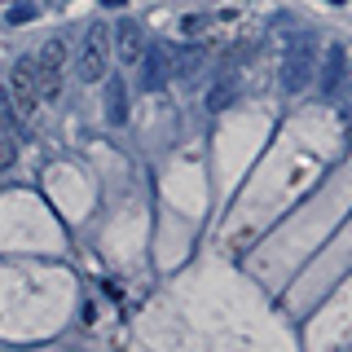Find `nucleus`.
Returning <instances> with one entry per match:
<instances>
[{
    "instance_id": "nucleus-5",
    "label": "nucleus",
    "mask_w": 352,
    "mask_h": 352,
    "mask_svg": "<svg viewBox=\"0 0 352 352\" xmlns=\"http://www.w3.org/2000/svg\"><path fill=\"white\" fill-rule=\"evenodd\" d=\"M137 66H141V88H146V93H159V88L172 80V49L168 44H150L146 40Z\"/></svg>"
},
{
    "instance_id": "nucleus-4",
    "label": "nucleus",
    "mask_w": 352,
    "mask_h": 352,
    "mask_svg": "<svg viewBox=\"0 0 352 352\" xmlns=\"http://www.w3.org/2000/svg\"><path fill=\"white\" fill-rule=\"evenodd\" d=\"M9 97H14V110L22 119V128L36 119L40 106V80H36V58H18L14 62V80H9Z\"/></svg>"
},
{
    "instance_id": "nucleus-7",
    "label": "nucleus",
    "mask_w": 352,
    "mask_h": 352,
    "mask_svg": "<svg viewBox=\"0 0 352 352\" xmlns=\"http://www.w3.org/2000/svg\"><path fill=\"white\" fill-rule=\"evenodd\" d=\"M238 62H225V71L212 80V88H207V110H229L238 102Z\"/></svg>"
},
{
    "instance_id": "nucleus-1",
    "label": "nucleus",
    "mask_w": 352,
    "mask_h": 352,
    "mask_svg": "<svg viewBox=\"0 0 352 352\" xmlns=\"http://www.w3.org/2000/svg\"><path fill=\"white\" fill-rule=\"evenodd\" d=\"M317 75V44L313 36H295L291 49L282 53V71H278V84L282 93H304Z\"/></svg>"
},
{
    "instance_id": "nucleus-13",
    "label": "nucleus",
    "mask_w": 352,
    "mask_h": 352,
    "mask_svg": "<svg viewBox=\"0 0 352 352\" xmlns=\"http://www.w3.org/2000/svg\"><path fill=\"white\" fill-rule=\"evenodd\" d=\"M348 84H352V66H348ZM348 106H352V102H348Z\"/></svg>"
},
{
    "instance_id": "nucleus-9",
    "label": "nucleus",
    "mask_w": 352,
    "mask_h": 352,
    "mask_svg": "<svg viewBox=\"0 0 352 352\" xmlns=\"http://www.w3.org/2000/svg\"><path fill=\"white\" fill-rule=\"evenodd\" d=\"M106 124H115V128L128 124V84H124V75H106Z\"/></svg>"
},
{
    "instance_id": "nucleus-3",
    "label": "nucleus",
    "mask_w": 352,
    "mask_h": 352,
    "mask_svg": "<svg viewBox=\"0 0 352 352\" xmlns=\"http://www.w3.org/2000/svg\"><path fill=\"white\" fill-rule=\"evenodd\" d=\"M62 71H66V40H44L36 53V80H40V102H58L62 97Z\"/></svg>"
},
{
    "instance_id": "nucleus-11",
    "label": "nucleus",
    "mask_w": 352,
    "mask_h": 352,
    "mask_svg": "<svg viewBox=\"0 0 352 352\" xmlns=\"http://www.w3.org/2000/svg\"><path fill=\"white\" fill-rule=\"evenodd\" d=\"M18 141H22L18 128H0V168H9L18 159Z\"/></svg>"
},
{
    "instance_id": "nucleus-10",
    "label": "nucleus",
    "mask_w": 352,
    "mask_h": 352,
    "mask_svg": "<svg viewBox=\"0 0 352 352\" xmlns=\"http://www.w3.org/2000/svg\"><path fill=\"white\" fill-rule=\"evenodd\" d=\"M203 66H207V49H198V44H190V49H172V75H181V84L198 80Z\"/></svg>"
},
{
    "instance_id": "nucleus-2",
    "label": "nucleus",
    "mask_w": 352,
    "mask_h": 352,
    "mask_svg": "<svg viewBox=\"0 0 352 352\" xmlns=\"http://www.w3.org/2000/svg\"><path fill=\"white\" fill-rule=\"evenodd\" d=\"M106 53H110V31H106V22H93L84 31L80 49H75V80L80 84L106 80Z\"/></svg>"
},
{
    "instance_id": "nucleus-8",
    "label": "nucleus",
    "mask_w": 352,
    "mask_h": 352,
    "mask_svg": "<svg viewBox=\"0 0 352 352\" xmlns=\"http://www.w3.org/2000/svg\"><path fill=\"white\" fill-rule=\"evenodd\" d=\"M110 40H115V53H119V62L124 66H137L141 58V49H146V36H141V27L132 18H124L115 31H110Z\"/></svg>"
},
{
    "instance_id": "nucleus-12",
    "label": "nucleus",
    "mask_w": 352,
    "mask_h": 352,
    "mask_svg": "<svg viewBox=\"0 0 352 352\" xmlns=\"http://www.w3.org/2000/svg\"><path fill=\"white\" fill-rule=\"evenodd\" d=\"M36 14H40V9H36V5H27V0H22V5H9V22H14V27H22V22H31Z\"/></svg>"
},
{
    "instance_id": "nucleus-14",
    "label": "nucleus",
    "mask_w": 352,
    "mask_h": 352,
    "mask_svg": "<svg viewBox=\"0 0 352 352\" xmlns=\"http://www.w3.org/2000/svg\"><path fill=\"white\" fill-rule=\"evenodd\" d=\"M326 5H344V0H326Z\"/></svg>"
},
{
    "instance_id": "nucleus-6",
    "label": "nucleus",
    "mask_w": 352,
    "mask_h": 352,
    "mask_svg": "<svg viewBox=\"0 0 352 352\" xmlns=\"http://www.w3.org/2000/svg\"><path fill=\"white\" fill-rule=\"evenodd\" d=\"M313 80H317V93H322L326 102L339 93V88H344V80H348V49H344V44H330Z\"/></svg>"
}]
</instances>
